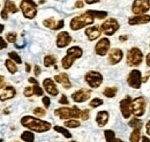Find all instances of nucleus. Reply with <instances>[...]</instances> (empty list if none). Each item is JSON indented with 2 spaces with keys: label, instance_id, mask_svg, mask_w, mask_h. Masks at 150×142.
Returning a JSON list of instances; mask_svg holds the SVG:
<instances>
[{
  "label": "nucleus",
  "instance_id": "nucleus-1",
  "mask_svg": "<svg viewBox=\"0 0 150 142\" xmlns=\"http://www.w3.org/2000/svg\"><path fill=\"white\" fill-rule=\"evenodd\" d=\"M21 125L25 128H28L31 132L36 133H45L51 129V124L47 121H44L39 118L31 117V116H24L21 118Z\"/></svg>",
  "mask_w": 150,
  "mask_h": 142
},
{
  "label": "nucleus",
  "instance_id": "nucleus-2",
  "mask_svg": "<svg viewBox=\"0 0 150 142\" xmlns=\"http://www.w3.org/2000/svg\"><path fill=\"white\" fill-rule=\"evenodd\" d=\"M94 21H95V18L87 11L83 14L77 15V16L72 18L71 22H69V27H71L72 30L76 31V30H80V29H82V28H84L87 26L93 24Z\"/></svg>",
  "mask_w": 150,
  "mask_h": 142
},
{
  "label": "nucleus",
  "instance_id": "nucleus-3",
  "mask_svg": "<svg viewBox=\"0 0 150 142\" xmlns=\"http://www.w3.org/2000/svg\"><path fill=\"white\" fill-rule=\"evenodd\" d=\"M82 54H83V51H82V49L80 46H72V48H69L67 50L66 55L61 59V66H62V68L69 70L73 66L75 60L76 59H80L82 57Z\"/></svg>",
  "mask_w": 150,
  "mask_h": 142
},
{
  "label": "nucleus",
  "instance_id": "nucleus-4",
  "mask_svg": "<svg viewBox=\"0 0 150 142\" xmlns=\"http://www.w3.org/2000/svg\"><path fill=\"white\" fill-rule=\"evenodd\" d=\"M81 110L77 107V105H74L72 107H59L54 110V114L57 117H59L60 119L64 120H68V119H75V118H80L81 117Z\"/></svg>",
  "mask_w": 150,
  "mask_h": 142
},
{
  "label": "nucleus",
  "instance_id": "nucleus-5",
  "mask_svg": "<svg viewBox=\"0 0 150 142\" xmlns=\"http://www.w3.org/2000/svg\"><path fill=\"white\" fill-rule=\"evenodd\" d=\"M132 114H134V117L136 118H141L144 116L146 113V109H147V101L143 96H139L135 97L134 99H132Z\"/></svg>",
  "mask_w": 150,
  "mask_h": 142
},
{
  "label": "nucleus",
  "instance_id": "nucleus-6",
  "mask_svg": "<svg viewBox=\"0 0 150 142\" xmlns=\"http://www.w3.org/2000/svg\"><path fill=\"white\" fill-rule=\"evenodd\" d=\"M143 61V53L139 48H132L126 55V64L129 67H137Z\"/></svg>",
  "mask_w": 150,
  "mask_h": 142
},
{
  "label": "nucleus",
  "instance_id": "nucleus-7",
  "mask_svg": "<svg viewBox=\"0 0 150 142\" xmlns=\"http://www.w3.org/2000/svg\"><path fill=\"white\" fill-rule=\"evenodd\" d=\"M20 8L22 11L23 16L28 20H33L37 15V4L36 2H29V1L22 0L20 4Z\"/></svg>",
  "mask_w": 150,
  "mask_h": 142
},
{
  "label": "nucleus",
  "instance_id": "nucleus-8",
  "mask_svg": "<svg viewBox=\"0 0 150 142\" xmlns=\"http://www.w3.org/2000/svg\"><path fill=\"white\" fill-rule=\"evenodd\" d=\"M84 80L87 82V84L91 88H98L100 87V84L103 83V75L99 73V72L96 71H89L86 76H84Z\"/></svg>",
  "mask_w": 150,
  "mask_h": 142
},
{
  "label": "nucleus",
  "instance_id": "nucleus-9",
  "mask_svg": "<svg viewBox=\"0 0 150 142\" xmlns=\"http://www.w3.org/2000/svg\"><path fill=\"white\" fill-rule=\"evenodd\" d=\"M119 29V22L115 18H108L100 26V30L106 36H112Z\"/></svg>",
  "mask_w": 150,
  "mask_h": 142
},
{
  "label": "nucleus",
  "instance_id": "nucleus-10",
  "mask_svg": "<svg viewBox=\"0 0 150 142\" xmlns=\"http://www.w3.org/2000/svg\"><path fill=\"white\" fill-rule=\"evenodd\" d=\"M150 8V0H134L132 12L135 15H143Z\"/></svg>",
  "mask_w": 150,
  "mask_h": 142
},
{
  "label": "nucleus",
  "instance_id": "nucleus-11",
  "mask_svg": "<svg viewBox=\"0 0 150 142\" xmlns=\"http://www.w3.org/2000/svg\"><path fill=\"white\" fill-rule=\"evenodd\" d=\"M127 83L131 88L140 89L142 83V74L139 70H133L127 76Z\"/></svg>",
  "mask_w": 150,
  "mask_h": 142
},
{
  "label": "nucleus",
  "instance_id": "nucleus-12",
  "mask_svg": "<svg viewBox=\"0 0 150 142\" xmlns=\"http://www.w3.org/2000/svg\"><path fill=\"white\" fill-rule=\"evenodd\" d=\"M110 45H111V43H110L109 38H106V37L100 38L97 42V44L95 45V52H96V54H98L100 57H104L110 51Z\"/></svg>",
  "mask_w": 150,
  "mask_h": 142
},
{
  "label": "nucleus",
  "instance_id": "nucleus-13",
  "mask_svg": "<svg viewBox=\"0 0 150 142\" xmlns=\"http://www.w3.org/2000/svg\"><path fill=\"white\" fill-rule=\"evenodd\" d=\"M90 95H91V91L89 89H79L72 94V99L75 103H83L90 98Z\"/></svg>",
  "mask_w": 150,
  "mask_h": 142
},
{
  "label": "nucleus",
  "instance_id": "nucleus-14",
  "mask_svg": "<svg viewBox=\"0 0 150 142\" xmlns=\"http://www.w3.org/2000/svg\"><path fill=\"white\" fill-rule=\"evenodd\" d=\"M132 98L131 96H126L124 99L120 101L119 103V107H120V111H121V114L125 119H128L132 116Z\"/></svg>",
  "mask_w": 150,
  "mask_h": 142
},
{
  "label": "nucleus",
  "instance_id": "nucleus-15",
  "mask_svg": "<svg viewBox=\"0 0 150 142\" xmlns=\"http://www.w3.org/2000/svg\"><path fill=\"white\" fill-rule=\"evenodd\" d=\"M16 95V90L12 86H1L0 87V101L5 102L8 99H12L13 97H15Z\"/></svg>",
  "mask_w": 150,
  "mask_h": 142
},
{
  "label": "nucleus",
  "instance_id": "nucleus-16",
  "mask_svg": "<svg viewBox=\"0 0 150 142\" xmlns=\"http://www.w3.org/2000/svg\"><path fill=\"white\" fill-rule=\"evenodd\" d=\"M122 57H124V52L120 49H118V48L111 49L109 51V55H108V62L110 65H117L121 61Z\"/></svg>",
  "mask_w": 150,
  "mask_h": 142
},
{
  "label": "nucleus",
  "instance_id": "nucleus-17",
  "mask_svg": "<svg viewBox=\"0 0 150 142\" xmlns=\"http://www.w3.org/2000/svg\"><path fill=\"white\" fill-rule=\"evenodd\" d=\"M72 42V36L69 35L67 31H61L59 33L58 36H57V40L56 44L59 49H62V48H66L71 44Z\"/></svg>",
  "mask_w": 150,
  "mask_h": 142
},
{
  "label": "nucleus",
  "instance_id": "nucleus-18",
  "mask_svg": "<svg viewBox=\"0 0 150 142\" xmlns=\"http://www.w3.org/2000/svg\"><path fill=\"white\" fill-rule=\"evenodd\" d=\"M43 87H44V90L50 95V96H58L59 95V90L57 88L56 83L52 79H45L43 81Z\"/></svg>",
  "mask_w": 150,
  "mask_h": 142
},
{
  "label": "nucleus",
  "instance_id": "nucleus-19",
  "mask_svg": "<svg viewBox=\"0 0 150 142\" xmlns=\"http://www.w3.org/2000/svg\"><path fill=\"white\" fill-rule=\"evenodd\" d=\"M150 22V15L143 14V15H135L128 18V24L129 26H139V24H146Z\"/></svg>",
  "mask_w": 150,
  "mask_h": 142
},
{
  "label": "nucleus",
  "instance_id": "nucleus-20",
  "mask_svg": "<svg viewBox=\"0 0 150 142\" xmlns=\"http://www.w3.org/2000/svg\"><path fill=\"white\" fill-rule=\"evenodd\" d=\"M54 80L56 82H58L59 84H61L65 89H71L72 88V83L69 81V77L66 73H60V74H57L54 76Z\"/></svg>",
  "mask_w": 150,
  "mask_h": 142
},
{
  "label": "nucleus",
  "instance_id": "nucleus-21",
  "mask_svg": "<svg viewBox=\"0 0 150 142\" xmlns=\"http://www.w3.org/2000/svg\"><path fill=\"white\" fill-rule=\"evenodd\" d=\"M100 34H102V30L97 26H93L86 29V36L88 37L89 40H96L100 36Z\"/></svg>",
  "mask_w": 150,
  "mask_h": 142
},
{
  "label": "nucleus",
  "instance_id": "nucleus-22",
  "mask_svg": "<svg viewBox=\"0 0 150 142\" xmlns=\"http://www.w3.org/2000/svg\"><path fill=\"white\" fill-rule=\"evenodd\" d=\"M109 112L108 111H99L96 116V123L98 125V127H104L109 121Z\"/></svg>",
  "mask_w": 150,
  "mask_h": 142
},
{
  "label": "nucleus",
  "instance_id": "nucleus-23",
  "mask_svg": "<svg viewBox=\"0 0 150 142\" xmlns=\"http://www.w3.org/2000/svg\"><path fill=\"white\" fill-rule=\"evenodd\" d=\"M4 9H6L8 13H13V14H15V13L19 12V8L16 7V5H15L12 0H6V1H5Z\"/></svg>",
  "mask_w": 150,
  "mask_h": 142
},
{
  "label": "nucleus",
  "instance_id": "nucleus-24",
  "mask_svg": "<svg viewBox=\"0 0 150 142\" xmlns=\"http://www.w3.org/2000/svg\"><path fill=\"white\" fill-rule=\"evenodd\" d=\"M21 140L23 142H34L35 141V135L31 131H24L21 134Z\"/></svg>",
  "mask_w": 150,
  "mask_h": 142
},
{
  "label": "nucleus",
  "instance_id": "nucleus-25",
  "mask_svg": "<svg viewBox=\"0 0 150 142\" xmlns=\"http://www.w3.org/2000/svg\"><path fill=\"white\" fill-rule=\"evenodd\" d=\"M5 66L7 68V71L9 72L11 74H15L18 72V67L15 65V62L12 60V59H6L5 60Z\"/></svg>",
  "mask_w": 150,
  "mask_h": 142
},
{
  "label": "nucleus",
  "instance_id": "nucleus-26",
  "mask_svg": "<svg viewBox=\"0 0 150 142\" xmlns=\"http://www.w3.org/2000/svg\"><path fill=\"white\" fill-rule=\"evenodd\" d=\"M118 92V88L117 87H106L103 90V95L108 98H113Z\"/></svg>",
  "mask_w": 150,
  "mask_h": 142
},
{
  "label": "nucleus",
  "instance_id": "nucleus-27",
  "mask_svg": "<svg viewBox=\"0 0 150 142\" xmlns=\"http://www.w3.org/2000/svg\"><path fill=\"white\" fill-rule=\"evenodd\" d=\"M43 24H44L46 28L51 29V30H57L58 21H56V20H54L53 18H46V20H44V21H43Z\"/></svg>",
  "mask_w": 150,
  "mask_h": 142
},
{
  "label": "nucleus",
  "instance_id": "nucleus-28",
  "mask_svg": "<svg viewBox=\"0 0 150 142\" xmlns=\"http://www.w3.org/2000/svg\"><path fill=\"white\" fill-rule=\"evenodd\" d=\"M141 140V128H134L131 133L129 141L131 142H140Z\"/></svg>",
  "mask_w": 150,
  "mask_h": 142
},
{
  "label": "nucleus",
  "instance_id": "nucleus-29",
  "mask_svg": "<svg viewBox=\"0 0 150 142\" xmlns=\"http://www.w3.org/2000/svg\"><path fill=\"white\" fill-rule=\"evenodd\" d=\"M56 62H57V59L54 55H45L44 57V66L45 67H51V66H56Z\"/></svg>",
  "mask_w": 150,
  "mask_h": 142
},
{
  "label": "nucleus",
  "instance_id": "nucleus-30",
  "mask_svg": "<svg viewBox=\"0 0 150 142\" xmlns=\"http://www.w3.org/2000/svg\"><path fill=\"white\" fill-rule=\"evenodd\" d=\"M53 129L56 131L57 133H60L61 135H64L66 139H71L72 138V134L69 133V131L68 129H66L65 127H61V126H54L53 127Z\"/></svg>",
  "mask_w": 150,
  "mask_h": 142
},
{
  "label": "nucleus",
  "instance_id": "nucleus-31",
  "mask_svg": "<svg viewBox=\"0 0 150 142\" xmlns=\"http://www.w3.org/2000/svg\"><path fill=\"white\" fill-rule=\"evenodd\" d=\"M95 18H98V20H103V18H105L108 16V12H104V11H93V9H90V11H88Z\"/></svg>",
  "mask_w": 150,
  "mask_h": 142
},
{
  "label": "nucleus",
  "instance_id": "nucleus-32",
  "mask_svg": "<svg viewBox=\"0 0 150 142\" xmlns=\"http://www.w3.org/2000/svg\"><path fill=\"white\" fill-rule=\"evenodd\" d=\"M104 136H105L108 142H115V139H117L115 138V133L113 132L112 129H106L104 132Z\"/></svg>",
  "mask_w": 150,
  "mask_h": 142
},
{
  "label": "nucleus",
  "instance_id": "nucleus-33",
  "mask_svg": "<svg viewBox=\"0 0 150 142\" xmlns=\"http://www.w3.org/2000/svg\"><path fill=\"white\" fill-rule=\"evenodd\" d=\"M65 127H67V128H77V127H80V121L79 120H76V119H68V120H66L65 123Z\"/></svg>",
  "mask_w": 150,
  "mask_h": 142
},
{
  "label": "nucleus",
  "instance_id": "nucleus-34",
  "mask_svg": "<svg viewBox=\"0 0 150 142\" xmlns=\"http://www.w3.org/2000/svg\"><path fill=\"white\" fill-rule=\"evenodd\" d=\"M142 124H143V123H142L139 118H136V117H134L133 119H131L129 123H128V125L131 126L133 129H134V128H141V127H142Z\"/></svg>",
  "mask_w": 150,
  "mask_h": 142
},
{
  "label": "nucleus",
  "instance_id": "nucleus-35",
  "mask_svg": "<svg viewBox=\"0 0 150 142\" xmlns=\"http://www.w3.org/2000/svg\"><path fill=\"white\" fill-rule=\"evenodd\" d=\"M8 57H9V59H12L15 64H22V59H21V57H20L16 52H14V51L8 52Z\"/></svg>",
  "mask_w": 150,
  "mask_h": 142
},
{
  "label": "nucleus",
  "instance_id": "nucleus-36",
  "mask_svg": "<svg viewBox=\"0 0 150 142\" xmlns=\"http://www.w3.org/2000/svg\"><path fill=\"white\" fill-rule=\"evenodd\" d=\"M33 113H34L35 116H37V117H44V116L46 114V111H45L43 107H35L34 111H33Z\"/></svg>",
  "mask_w": 150,
  "mask_h": 142
},
{
  "label": "nucleus",
  "instance_id": "nucleus-37",
  "mask_svg": "<svg viewBox=\"0 0 150 142\" xmlns=\"http://www.w3.org/2000/svg\"><path fill=\"white\" fill-rule=\"evenodd\" d=\"M89 105H90L91 107H100V105H103V99H100V98H94V99H91V101H90Z\"/></svg>",
  "mask_w": 150,
  "mask_h": 142
},
{
  "label": "nucleus",
  "instance_id": "nucleus-38",
  "mask_svg": "<svg viewBox=\"0 0 150 142\" xmlns=\"http://www.w3.org/2000/svg\"><path fill=\"white\" fill-rule=\"evenodd\" d=\"M16 33H8L7 35H6V40L7 42H9V43H15L16 42Z\"/></svg>",
  "mask_w": 150,
  "mask_h": 142
},
{
  "label": "nucleus",
  "instance_id": "nucleus-39",
  "mask_svg": "<svg viewBox=\"0 0 150 142\" xmlns=\"http://www.w3.org/2000/svg\"><path fill=\"white\" fill-rule=\"evenodd\" d=\"M33 90H34V95H36V96H43V94H44L43 89L40 88L38 84L33 86Z\"/></svg>",
  "mask_w": 150,
  "mask_h": 142
},
{
  "label": "nucleus",
  "instance_id": "nucleus-40",
  "mask_svg": "<svg viewBox=\"0 0 150 142\" xmlns=\"http://www.w3.org/2000/svg\"><path fill=\"white\" fill-rule=\"evenodd\" d=\"M42 102H43V105L45 107V109H49L50 105H51V99H50V97H49V96H43Z\"/></svg>",
  "mask_w": 150,
  "mask_h": 142
},
{
  "label": "nucleus",
  "instance_id": "nucleus-41",
  "mask_svg": "<svg viewBox=\"0 0 150 142\" xmlns=\"http://www.w3.org/2000/svg\"><path fill=\"white\" fill-rule=\"evenodd\" d=\"M23 95L25 97H30V96H34V90H33V87H27L23 90Z\"/></svg>",
  "mask_w": 150,
  "mask_h": 142
},
{
  "label": "nucleus",
  "instance_id": "nucleus-42",
  "mask_svg": "<svg viewBox=\"0 0 150 142\" xmlns=\"http://www.w3.org/2000/svg\"><path fill=\"white\" fill-rule=\"evenodd\" d=\"M82 120H88L89 118H90V114H89V110L88 109H86V110H82V112H81V117H80Z\"/></svg>",
  "mask_w": 150,
  "mask_h": 142
},
{
  "label": "nucleus",
  "instance_id": "nucleus-43",
  "mask_svg": "<svg viewBox=\"0 0 150 142\" xmlns=\"http://www.w3.org/2000/svg\"><path fill=\"white\" fill-rule=\"evenodd\" d=\"M59 104H61V105H68V104H69L68 98H67L66 95H61V97H60V99H59Z\"/></svg>",
  "mask_w": 150,
  "mask_h": 142
},
{
  "label": "nucleus",
  "instance_id": "nucleus-44",
  "mask_svg": "<svg viewBox=\"0 0 150 142\" xmlns=\"http://www.w3.org/2000/svg\"><path fill=\"white\" fill-rule=\"evenodd\" d=\"M7 48V42L0 36V50H4V49H6Z\"/></svg>",
  "mask_w": 150,
  "mask_h": 142
},
{
  "label": "nucleus",
  "instance_id": "nucleus-45",
  "mask_svg": "<svg viewBox=\"0 0 150 142\" xmlns=\"http://www.w3.org/2000/svg\"><path fill=\"white\" fill-rule=\"evenodd\" d=\"M34 73H35V76H39L40 75V73H42V70H40V67L36 65L35 67H34Z\"/></svg>",
  "mask_w": 150,
  "mask_h": 142
},
{
  "label": "nucleus",
  "instance_id": "nucleus-46",
  "mask_svg": "<svg viewBox=\"0 0 150 142\" xmlns=\"http://www.w3.org/2000/svg\"><path fill=\"white\" fill-rule=\"evenodd\" d=\"M0 16H1V18H4V20H7V18H8V12H7L6 9H4V8H2Z\"/></svg>",
  "mask_w": 150,
  "mask_h": 142
},
{
  "label": "nucleus",
  "instance_id": "nucleus-47",
  "mask_svg": "<svg viewBox=\"0 0 150 142\" xmlns=\"http://www.w3.org/2000/svg\"><path fill=\"white\" fill-rule=\"evenodd\" d=\"M83 6H84V4H83L82 0H77V1L75 2V7H76V8H82Z\"/></svg>",
  "mask_w": 150,
  "mask_h": 142
},
{
  "label": "nucleus",
  "instance_id": "nucleus-48",
  "mask_svg": "<svg viewBox=\"0 0 150 142\" xmlns=\"http://www.w3.org/2000/svg\"><path fill=\"white\" fill-rule=\"evenodd\" d=\"M28 81H29L30 83H33L34 86H35V84H38V81L35 79V77H29V79H28Z\"/></svg>",
  "mask_w": 150,
  "mask_h": 142
},
{
  "label": "nucleus",
  "instance_id": "nucleus-49",
  "mask_svg": "<svg viewBox=\"0 0 150 142\" xmlns=\"http://www.w3.org/2000/svg\"><path fill=\"white\" fill-rule=\"evenodd\" d=\"M146 132H147L148 135H150V120H148L147 124H146Z\"/></svg>",
  "mask_w": 150,
  "mask_h": 142
},
{
  "label": "nucleus",
  "instance_id": "nucleus-50",
  "mask_svg": "<svg viewBox=\"0 0 150 142\" xmlns=\"http://www.w3.org/2000/svg\"><path fill=\"white\" fill-rule=\"evenodd\" d=\"M127 39H128V36H127V35L119 36V40H120V42H126Z\"/></svg>",
  "mask_w": 150,
  "mask_h": 142
},
{
  "label": "nucleus",
  "instance_id": "nucleus-51",
  "mask_svg": "<svg viewBox=\"0 0 150 142\" xmlns=\"http://www.w3.org/2000/svg\"><path fill=\"white\" fill-rule=\"evenodd\" d=\"M99 0H86V4H88V5H93V4H96V2H98Z\"/></svg>",
  "mask_w": 150,
  "mask_h": 142
},
{
  "label": "nucleus",
  "instance_id": "nucleus-52",
  "mask_svg": "<svg viewBox=\"0 0 150 142\" xmlns=\"http://www.w3.org/2000/svg\"><path fill=\"white\" fill-rule=\"evenodd\" d=\"M25 71H27V73H30V71H31V66L28 62L25 64Z\"/></svg>",
  "mask_w": 150,
  "mask_h": 142
},
{
  "label": "nucleus",
  "instance_id": "nucleus-53",
  "mask_svg": "<svg viewBox=\"0 0 150 142\" xmlns=\"http://www.w3.org/2000/svg\"><path fill=\"white\" fill-rule=\"evenodd\" d=\"M146 62H147V66L150 67V53L147 55V58H146Z\"/></svg>",
  "mask_w": 150,
  "mask_h": 142
},
{
  "label": "nucleus",
  "instance_id": "nucleus-54",
  "mask_svg": "<svg viewBox=\"0 0 150 142\" xmlns=\"http://www.w3.org/2000/svg\"><path fill=\"white\" fill-rule=\"evenodd\" d=\"M141 140H142V142H150V139L148 136H142Z\"/></svg>",
  "mask_w": 150,
  "mask_h": 142
},
{
  "label": "nucleus",
  "instance_id": "nucleus-55",
  "mask_svg": "<svg viewBox=\"0 0 150 142\" xmlns=\"http://www.w3.org/2000/svg\"><path fill=\"white\" fill-rule=\"evenodd\" d=\"M4 81H5V77H4L2 75H0V87H1V84L4 83Z\"/></svg>",
  "mask_w": 150,
  "mask_h": 142
},
{
  "label": "nucleus",
  "instance_id": "nucleus-56",
  "mask_svg": "<svg viewBox=\"0 0 150 142\" xmlns=\"http://www.w3.org/2000/svg\"><path fill=\"white\" fill-rule=\"evenodd\" d=\"M4 29H5V26L4 24H0V34L4 31Z\"/></svg>",
  "mask_w": 150,
  "mask_h": 142
},
{
  "label": "nucleus",
  "instance_id": "nucleus-57",
  "mask_svg": "<svg viewBox=\"0 0 150 142\" xmlns=\"http://www.w3.org/2000/svg\"><path fill=\"white\" fill-rule=\"evenodd\" d=\"M25 1H29V2H35L34 0H25Z\"/></svg>",
  "mask_w": 150,
  "mask_h": 142
},
{
  "label": "nucleus",
  "instance_id": "nucleus-58",
  "mask_svg": "<svg viewBox=\"0 0 150 142\" xmlns=\"http://www.w3.org/2000/svg\"><path fill=\"white\" fill-rule=\"evenodd\" d=\"M0 142H4V140H2V139H0Z\"/></svg>",
  "mask_w": 150,
  "mask_h": 142
},
{
  "label": "nucleus",
  "instance_id": "nucleus-59",
  "mask_svg": "<svg viewBox=\"0 0 150 142\" xmlns=\"http://www.w3.org/2000/svg\"><path fill=\"white\" fill-rule=\"evenodd\" d=\"M69 142H77V141H69Z\"/></svg>",
  "mask_w": 150,
  "mask_h": 142
},
{
  "label": "nucleus",
  "instance_id": "nucleus-60",
  "mask_svg": "<svg viewBox=\"0 0 150 142\" xmlns=\"http://www.w3.org/2000/svg\"><path fill=\"white\" fill-rule=\"evenodd\" d=\"M14 142H19V141H14Z\"/></svg>",
  "mask_w": 150,
  "mask_h": 142
}]
</instances>
